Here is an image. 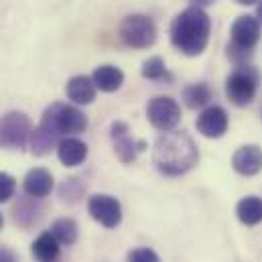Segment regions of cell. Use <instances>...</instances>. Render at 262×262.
Returning <instances> with one entry per match:
<instances>
[{
	"label": "cell",
	"mask_w": 262,
	"mask_h": 262,
	"mask_svg": "<svg viewBox=\"0 0 262 262\" xmlns=\"http://www.w3.org/2000/svg\"><path fill=\"white\" fill-rule=\"evenodd\" d=\"M199 161V152L193 138L185 132H163L152 148V163L165 175L177 177L191 171Z\"/></svg>",
	"instance_id": "obj_1"
},
{
	"label": "cell",
	"mask_w": 262,
	"mask_h": 262,
	"mask_svg": "<svg viewBox=\"0 0 262 262\" xmlns=\"http://www.w3.org/2000/svg\"><path fill=\"white\" fill-rule=\"evenodd\" d=\"M211 31V20L207 12L199 6H187L181 10L171 25V43L189 57L201 55L207 47Z\"/></svg>",
	"instance_id": "obj_2"
},
{
	"label": "cell",
	"mask_w": 262,
	"mask_h": 262,
	"mask_svg": "<svg viewBox=\"0 0 262 262\" xmlns=\"http://www.w3.org/2000/svg\"><path fill=\"white\" fill-rule=\"evenodd\" d=\"M41 126L53 130L57 136L61 134H79L88 128V118L85 114L69 104H51L41 118Z\"/></svg>",
	"instance_id": "obj_3"
},
{
	"label": "cell",
	"mask_w": 262,
	"mask_h": 262,
	"mask_svg": "<svg viewBox=\"0 0 262 262\" xmlns=\"http://www.w3.org/2000/svg\"><path fill=\"white\" fill-rule=\"evenodd\" d=\"M260 41V23L256 16L242 14L232 25V45L228 53L234 61H246L252 55L254 45Z\"/></svg>",
	"instance_id": "obj_4"
},
{
	"label": "cell",
	"mask_w": 262,
	"mask_h": 262,
	"mask_svg": "<svg viewBox=\"0 0 262 262\" xmlns=\"http://www.w3.org/2000/svg\"><path fill=\"white\" fill-rule=\"evenodd\" d=\"M258 71L250 66H238L226 79V96L236 106H246L254 100L258 90Z\"/></svg>",
	"instance_id": "obj_5"
},
{
	"label": "cell",
	"mask_w": 262,
	"mask_h": 262,
	"mask_svg": "<svg viewBox=\"0 0 262 262\" xmlns=\"http://www.w3.org/2000/svg\"><path fill=\"white\" fill-rule=\"evenodd\" d=\"M31 134L33 126L27 114L12 110L0 118V148L23 150L31 140Z\"/></svg>",
	"instance_id": "obj_6"
},
{
	"label": "cell",
	"mask_w": 262,
	"mask_h": 262,
	"mask_svg": "<svg viewBox=\"0 0 262 262\" xmlns=\"http://www.w3.org/2000/svg\"><path fill=\"white\" fill-rule=\"evenodd\" d=\"M120 39L124 41V45L134 49L150 47L157 41V25L146 14L140 12L128 14L120 25Z\"/></svg>",
	"instance_id": "obj_7"
},
{
	"label": "cell",
	"mask_w": 262,
	"mask_h": 262,
	"mask_svg": "<svg viewBox=\"0 0 262 262\" xmlns=\"http://www.w3.org/2000/svg\"><path fill=\"white\" fill-rule=\"evenodd\" d=\"M148 122L159 130H173L181 122V106L171 96H157L146 106Z\"/></svg>",
	"instance_id": "obj_8"
},
{
	"label": "cell",
	"mask_w": 262,
	"mask_h": 262,
	"mask_svg": "<svg viewBox=\"0 0 262 262\" xmlns=\"http://www.w3.org/2000/svg\"><path fill=\"white\" fill-rule=\"evenodd\" d=\"M88 211L98 224H102L108 230L120 226V222H122L120 201L116 197L106 195V193H96V195L90 197L88 199Z\"/></svg>",
	"instance_id": "obj_9"
},
{
	"label": "cell",
	"mask_w": 262,
	"mask_h": 262,
	"mask_svg": "<svg viewBox=\"0 0 262 262\" xmlns=\"http://www.w3.org/2000/svg\"><path fill=\"white\" fill-rule=\"evenodd\" d=\"M110 138H112V144H114V150L118 155V159L122 163H132L136 159V152L142 150L146 144L142 140H134L130 136V130L124 122H112L110 126Z\"/></svg>",
	"instance_id": "obj_10"
},
{
	"label": "cell",
	"mask_w": 262,
	"mask_h": 262,
	"mask_svg": "<svg viewBox=\"0 0 262 262\" xmlns=\"http://www.w3.org/2000/svg\"><path fill=\"white\" fill-rule=\"evenodd\" d=\"M195 126L205 138H220L228 130V114L222 106H207L197 116Z\"/></svg>",
	"instance_id": "obj_11"
},
{
	"label": "cell",
	"mask_w": 262,
	"mask_h": 262,
	"mask_svg": "<svg viewBox=\"0 0 262 262\" xmlns=\"http://www.w3.org/2000/svg\"><path fill=\"white\" fill-rule=\"evenodd\" d=\"M232 165L240 175H256L262 171V148L256 144H246L240 146L234 157H232Z\"/></svg>",
	"instance_id": "obj_12"
},
{
	"label": "cell",
	"mask_w": 262,
	"mask_h": 262,
	"mask_svg": "<svg viewBox=\"0 0 262 262\" xmlns=\"http://www.w3.org/2000/svg\"><path fill=\"white\" fill-rule=\"evenodd\" d=\"M55 187V181H53V175L47 171V169H31L23 181V189L25 193L33 199H43L47 197Z\"/></svg>",
	"instance_id": "obj_13"
},
{
	"label": "cell",
	"mask_w": 262,
	"mask_h": 262,
	"mask_svg": "<svg viewBox=\"0 0 262 262\" xmlns=\"http://www.w3.org/2000/svg\"><path fill=\"white\" fill-rule=\"evenodd\" d=\"M57 157H59L61 165L77 167L88 159V144L75 136H66L57 144Z\"/></svg>",
	"instance_id": "obj_14"
},
{
	"label": "cell",
	"mask_w": 262,
	"mask_h": 262,
	"mask_svg": "<svg viewBox=\"0 0 262 262\" xmlns=\"http://www.w3.org/2000/svg\"><path fill=\"white\" fill-rule=\"evenodd\" d=\"M96 83L92 77L88 75H75L67 81L66 94L67 98L73 102V104H79V106H88L94 102L96 98Z\"/></svg>",
	"instance_id": "obj_15"
},
{
	"label": "cell",
	"mask_w": 262,
	"mask_h": 262,
	"mask_svg": "<svg viewBox=\"0 0 262 262\" xmlns=\"http://www.w3.org/2000/svg\"><path fill=\"white\" fill-rule=\"evenodd\" d=\"M92 79H94L98 90H102V92H116L124 83V73H122V69H118L116 66H100L94 69Z\"/></svg>",
	"instance_id": "obj_16"
},
{
	"label": "cell",
	"mask_w": 262,
	"mask_h": 262,
	"mask_svg": "<svg viewBox=\"0 0 262 262\" xmlns=\"http://www.w3.org/2000/svg\"><path fill=\"white\" fill-rule=\"evenodd\" d=\"M59 250H61V244L55 240L51 232H43L31 246V252L37 262H57Z\"/></svg>",
	"instance_id": "obj_17"
},
{
	"label": "cell",
	"mask_w": 262,
	"mask_h": 262,
	"mask_svg": "<svg viewBox=\"0 0 262 262\" xmlns=\"http://www.w3.org/2000/svg\"><path fill=\"white\" fill-rule=\"evenodd\" d=\"M238 220L246 226H256L262 222V199L260 197H244L236 207Z\"/></svg>",
	"instance_id": "obj_18"
},
{
	"label": "cell",
	"mask_w": 262,
	"mask_h": 262,
	"mask_svg": "<svg viewBox=\"0 0 262 262\" xmlns=\"http://www.w3.org/2000/svg\"><path fill=\"white\" fill-rule=\"evenodd\" d=\"M57 138H59V136H57L55 132L39 124V126L33 130V134H31V148H33V152H35L37 157H43V155H47L53 146L59 144Z\"/></svg>",
	"instance_id": "obj_19"
},
{
	"label": "cell",
	"mask_w": 262,
	"mask_h": 262,
	"mask_svg": "<svg viewBox=\"0 0 262 262\" xmlns=\"http://www.w3.org/2000/svg\"><path fill=\"white\" fill-rule=\"evenodd\" d=\"M51 234L55 236V240L61 246H71V244H75L79 232H77V224L71 217H59V220L53 222Z\"/></svg>",
	"instance_id": "obj_20"
},
{
	"label": "cell",
	"mask_w": 262,
	"mask_h": 262,
	"mask_svg": "<svg viewBox=\"0 0 262 262\" xmlns=\"http://www.w3.org/2000/svg\"><path fill=\"white\" fill-rule=\"evenodd\" d=\"M183 100L189 108H203L211 100V90L207 83H191L183 88Z\"/></svg>",
	"instance_id": "obj_21"
},
{
	"label": "cell",
	"mask_w": 262,
	"mask_h": 262,
	"mask_svg": "<svg viewBox=\"0 0 262 262\" xmlns=\"http://www.w3.org/2000/svg\"><path fill=\"white\" fill-rule=\"evenodd\" d=\"M140 73L146 79H163V77H167V66L161 57H150L142 63Z\"/></svg>",
	"instance_id": "obj_22"
},
{
	"label": "cell",
	"mask_w": 262,
	"mask_h": 262,
	"mask_svg": "<svg viewBox=\"0 0 262 262\" xmlns=\"http://www.w3.org/2000/svg\"><path fill=\"white\" fill-rule=\"evenodd\" d=\"M14 189H16V179L10 173L0 171V203L8 201L14 195Z\"/></svg>",
	"instance_id": "obj_23"
},
{
	"label": "cell",
	"mask_w": 262,
	"mask_h": 262,
	"mask_svg": "<svg viewBox=\"0 0 262 262\" xmlns=\"http://www.w3.org/2000/svg\"><path fill=\"white\" fill-rule=\"evenodd\" d=\"M128 262H161L157 252L150 248H134L128 252Z\"/></svg>",
	"instance_id": "obj_24"
},
{
	"label": "cell",
	"mask_w": 262,
	"mask_h": 262,
	"mask_svg": "<svg viewBox=\"0 0 262 262\" xmlns=\"http://www.w3.org/2000/svg\"><path fill=\"white\" fill-rule=\"evenodd\" d=\"M191 2V6H199V8H203V6H209V4H213L215 0H189Z\"/></svg>",
	"instance_id": "obj_25"
},
{
	"label": "cell",
	"mask_w": 262,
	"mask_h": 262,
	"mask_svg": "<svg viewBox=\"0 0 262 262\" xmlns=\"http://www.w3.org/2000/svg\"><path fill=\"white\" fill-rule=\"evenodd\" d=\"M238 4H244V6H248V4H256V2H260V0H236Z\"/></svg>",
	"instance_id": "obj_26"
},
{
	"label": "cell",
	"mask_w": 262,
	"mask_h": 262,
	"mask_svg": "<svg viewBox=\"0 0 262 262\" xmlns=\"http://www.w3.org/2000/svg\"><path fill=\"white\" fill-rule=\"evenodd\" d=\"M256 18H258V23L262 25V0L260 4H258V8H256Z\"/></svg>",
	"instance_id": "obj_27"
},
{
	"label": "cell",
	"mask_w": 262,
	"mask_h": 262,
	"mask_svg": "<svg viewBox=\"0 0 262 262\" xmlns=\"http://www.w3.org/2000/svg\"><path fill=\"white\" fill-rule=\"evenodd\" d=\"M2 258H4V252H2V254H0V262H14V260H12V256H10V258H8V260H2Z\"/></svg>",
	"instance_id": "obj_28"
},
{
	"label": "cell",
	"mask_w": 262,
	"mask_h": 262,
	"mask_svg": "<svg viewBox=\"0 0 262 262\" xmlns=\"http://www.w3.org/2000/svg\"><path fill=\"white\" fill-rule=\"evenodd\" d=\"M2 224H4V220H2V213H0V228H2Z\"/></svg>",
	"instance_id": "obj_29"
}]
</instances>
